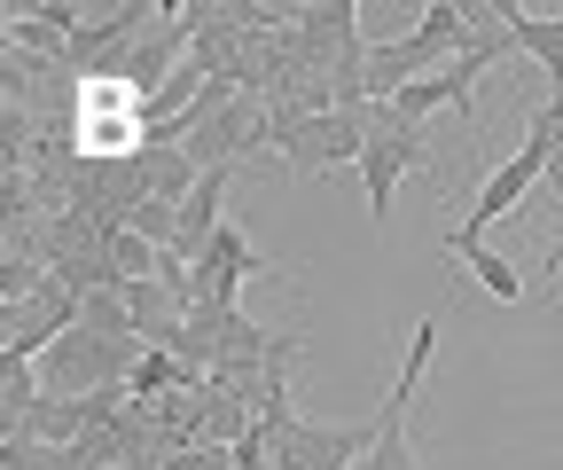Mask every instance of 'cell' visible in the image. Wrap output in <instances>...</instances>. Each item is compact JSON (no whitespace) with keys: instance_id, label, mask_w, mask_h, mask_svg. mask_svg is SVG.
<instances>
[{"instance_id":"obj_1","label":"cell","mask_w":563,"mask_h":470,"mask_svg":"<svg viewBox=\"0 0 563 470\" xmlns=\"http://www.w3.org/2000/svg\"><path fill=\"white\" fill-rule=\"evenodd\" d=\"M368 142H376V102H361V110H329V118L290 125V133L274 142V157L290 165L298 181H313V173H336V165H361V157H368Z\"/></svg>"},{"instance_id":"obj_2","label":"cell","mask_w":563,"mask_h":470,"mask_svg":"<svg viewBox=\"0 0 563 470\" xmlns=\"http://www.w3.org/2000/svg\"><path fill=\"white\" fill-rule=\"evenodd\" d=\"M431 346H439V321H415V338H407V369H399V384L384 392V408H376V447L352 462V470H422V462H415V447H407V408H415L422 369H431Z\"/></svg>"},{"instance_id":"obj_3","label":"cell","mask_w":563,"mask_h":470,"mask_svg":"<svg viewBox=\"0 0 563 470\" xmlns=\"http://www.w3.org/2000/svg\"><path fill=\"white\" fill-rule=\"evenodd\" d=\"M415 165H431V142H422V125H407L391 102H376V142H368V157H361L368 212H376V220H391V196H399V181H407Z\"/></svg>"},{"instance_id":"obj_4","label":"cell","mask_w":563,"mask_h":470,"mask_svg":"<svg viewBox=\"0 0 563 470\" xmlns=\"http://www.w3.org/2000/svg\"><path fill=\"white\" fill-rule=\"evenodd\" d=\"M0 314H9V329H0V353H9V361H40V353L63 338V329H79V298H70L55 275H47L32 298L0 306Z\"/></svg>"},{"instance_id":"obj_5","label":"cell","mask_w":563,"mask_h":470,"mask_svg":"<svg viewBox=\"0 0 563 470\" xmlns=\"http://www.w3.org/2000/svg\"><path fill=\"white\" fill-rule=\"evenodd\" d=\"M251 275H274V259H266L243 228H220V236H211V251L196 259V298H203V306H235V291H243Z\"/></svg>"},{"instance_id":"obj_6","label":"cell","mask_w":563,"mask_h":470,"mask_svg":"<svg viewBox=\"0 0 563 470\" xmlns=\"http://www.w3.org/2000/svg\"><path fill=\"white\" fill-rule=\"evenodd\" d=\"M517 55L540 63V72H548V102H563V9H548V17L517 9Z\"/></svg>"},{"instance_id":"obj_7","label":"cell","mask_w":563,"mask_h":470,"mask_svg":"<svg viewBox=\"0 0 563 470\" xmlns=\"http://www.w3.org/2000/svg\"><path fill=\"white\" fill-rule=\"evenodd\" d=\"M439 259H454V266H470V275L485 283V298H501V306H517L525 298V275L501 259V251H485V243H462V251H439Z\"/></svg>"}]
</instances>
